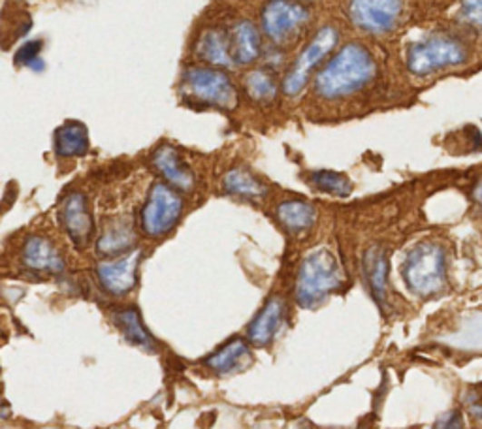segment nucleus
Wrapping results in <instances>:
<instances>
[{
	"mask_svg": "<svg viewBox=\"0 0 482 429\" xmlns=\"http://www.w3.org/2000/svg\"><path fill=\"white\" fill-rule=\"evenodd\" d=\"M310 12L296 0H271L262 12V27L270 40L281 44L308 23Z\"/></svg>",
	"mask_w": 482,
	"mask_h": 429,
	"instance_id": "8",
	"label": "nucleus"
},
{
	"mask_svg": "<svg viewBox=\"0 0 482 429\" xmlns=\"http://www.w3.org/2000/svg\"><path fill=\"white\" fill-rule=\"evenodd\" d=\"M364 268H366V277H368V285L369 290L375 297V301L379 306H385L387 301V285H389V260L387 255L380 249H371L366 260H364Z\"/></svg>",
	"mask_w": 482,
	"mask_h": 429,
	"instance_id": "20",
	"label": "nucleus"
},
{
	"mask_svg": "<svg viewBox=\"0 0 482 429\" xmlns=\"http://www.w3.org/2000/svg\"><path fill=\"white\" fill-rule=\"evenodd\" d=\"M249 355L247 341L234 337L228 341L224 346H221L210 358L204 360L206 367H210L215 373H228L240 366V362Z\"/></svg>",
	"mask_w": 482,
	"mask_h": 429,
	"instance_id": "23",
	"label": "nucleus"
},
{
	"mask_svg": "<svg viewBox=\"0 0 482 429\" xmlns=\"http://www.w3.org/2000/svg\"><path fill=\"white\" fill-rule=\"evenodd\" d=\"M231 52L232 59L238 64H251L259 59L261 54V36L252 23H238L231 34Z\"/></svg>",
	"mask_w": 482,
	"mask_h": 429,
	"instance_id": "15",
	"label": "nucleus"
},
{
	"mask_svg": "<svg viewBox=\"0 0 482 429\" xmlns=\"http://www.w3.org/2000/svg\"><path fill=\"white\" fill-rule=\"evenodd\" d=\"M434 429H464L462 416L458 413H448L438 420Z\"/></svg>",
	"mask_w": 482,
	"mask_h": 429,
	"instance_id": "29",
	"label": "nucleus"
},
{
	"mask_svg": "<svg viewBox=\"0 0 482 429\" xmlns=\"http://www.w3.org/2000/svg\"><path fill=\"white\" fill-rule=\"evenodd\" d=\"M245 89L251 94V98L259 100V102H270V100L275 96V82L264 70L251 72L245 80Z\"/></svg>",
	"mask_w": 482,
	"mask_h": 429,
	"instance_id": "25",
	"label": "nucleus"
},
{
	"mask_svg": "<svg viewBox=\"0 0 482 429\" xmlns=\"http://www.w3.org/2000/svg\"><path fill=\"white\" fill-rule=\"evenodd\" d=\"M89 151V134L82 122H66L55 134V153L59 157H84Z\"/></svg>",
	"mask_w": 482,
	"mask_h": 429,
	"instance_id": "18",
	"label": "nucleus"
},
{
	"mask_svg": "<svg viewBox=\"0 0 482 429\" xmlns=\"http://www.w3.org/2000/svg\"><path fill=\"white\" fill-rule=\"evenodd\" d=\"M275 213L279 222H281L292 234L311 229L317 220V210L310 204V201H301V200L283 201V204L277 206Z\"/></svg>",
	"mask_w": 482,
	"mask_h": 429,
	"instance_id": "17",
	"label": "nucleus"
},
{
	"mask_svg": "<svg viewBox=\"0 0 482 429\" xmlns=\"http://www.w3.org/2000/svg\"><path fill=\"white\" fill-rule=\"evenodd\" d=\"M466 59L464 47L450 38L434 36L411 45L408 54V66L413 73L424 75L441 68L460 64Z\"/></svg>",
	"mask_w": 482,
	"mask_h": 429,
	"instance_id": "5",
	"label": "nucleus"
},
{
	"mask_svg": "<svg viewBox=\"0 0 482 429\" xmlns=\"http://www.w3.org/2000/svg\"><path fill=\"white\" fill-rule=\"evenodd\" d=\"M183 200L168 183H155L142 210V229L149 238H162L180 220Z\"/></svg>",
	"mask_w": 482,
	"mask_h": 429,
	"instance_id": "4",
	"label": "nucleus"
},
{
	"mask_svg": "<svg viewBox=\"0 0 482 429\" xmlns=\"http://www.w3.org/2000/svg\"><path fill=\"white\" fill-rule=\"evenodd\" d=\"M338 44V31L334 27H324L317 33V36L311 40V44L306 47L290 72L287 73V78L283 82V91L289 96H296L303 87L308 85L311 72L317 64L322 63V59L332 52Z\"/></svg>",
	"mask_w": 482,
	"mask_h": 429,
	"instance_id": "7",
	"label": "nucleus"
},
{
	"mask_svg": "<svg viewBox=\"0 0 482 429\" xmlns=\"http://www.w3.org/2000/svg\"><path fill=\"white\" fill-rule=\"evenodd\" d=\"M408 288L422 297L434 296L445 287V252L436 243L417 245L403 264Z\"/></svg>",
	"mask_w": 482,
	"mask_h": 429,
	"instance_id": "3",
	"label": "nucleus"
},
{
	"mask_svg": "<svg viewBox=\"0 0 482 429\" xmlns=\"http://www.w3.org/2000/svg\"><path fill=\"white\" fill-rule=\"evenodd\" d=\"M196 54L202 61H206L213 66H232V52H231V38H226L221 31H206L198 40Z\"/></svg>",
	"mask_w": 482,
	"mask_h": 429,
	"instance_id": "19",
	"label": "nucleus"
},
{
	"mask_svg": "<svg viewBox=\"0 0 482 429\" xmlns=\"http://www.w3.org/2000/svg\"><path fill=\"white\" fill-rule=\"evenodd\" d=\"M21 258L25 268L40 273H63L64 260L55 245L40 236H31L23 245Z\"/></svg>",
	"mask_w": 482,
	"mask_h": 429,
	"instance_id": "14",
	"label": "nucleus"
},
{
	"mask_svg": "<svg viewBox=\"0 0 482 429\" xmlns=\"http://www.w3.org/2000/svg\"><path fill=\"white\" fill-rule=\"evenodd\" d=\"M460 15L475 27L482 29V0H462Z\"/></svg>",
	"mask_w": 482,
	"mask_h": 429,
	"instance_id": "27",
	"label": "nucleus"
},
{
	"mask_svg": "<svg viewBox=\"0 0 482 429\" xmlns=\"http://www.w3.org/2000/svg\"><path fill=\"white\" fill-rule=\"evenodd\" d=\"M187 91L215 108H234L238 102L236 89L228 75L211 68H191L183 75Z\"/></svg>",
	"mask_w": 482,
	"mask_h": 429,
	"instance_id": "6",
	"label": "nucleus"
},
{
	"mask_svg": "<svg viewBox=\"0 0 482 429\" xmlns=\"http://www.w3.org/2000/svg\"><path fill=\"white\" fill-rule=\"evenodd\" d=\"M222 187L228 194H234L240 198H249V200H257L266 194V187L252 175L251 171L243 168H234L224 175Z\"/></svg>",
	"mask_w": 482,
	"mask_h": 429,
	"instance_id": "22",
	"label": "nucleus"
},
{
	"mask_svg": "<svg viewBox=\"0 0 482 429\" xmlns=\"http://www.w3.org/2000/svg\"><path fill=\"white\" fill-rule=\"evenodd\" d=\"M341 269L332 250L317 249L301 262L296 281V301L303 309H313L341 287Z\"/></svg>",
	"mask_w": 482,
	"mask_h": 429,
	"instance_id": "2",
	"label": "nucleus"
},
{
	"mask_svg": "<svg viewBox=\"0 0 482 429\" xmlns=\"http://www.w3.org/2000/svg\"><path fill=\"white\" fill-rule=\"evenodd\" d=\"M40 47H42V44H40L38 40L25 44V45L19 49V52H17V55H15V63H19V64H29V66H31V64L38 59Z\"/></svg>",
	"mask_w": 482,
	"mask_h": 429,
	"instance_id": "28",
	"label": "nucleus"
},
{
	"mask_svg": "<svg viewBox=\"0 0 482 429\" xmlns=\"http://www.w3.org/2000/svg\"><path fill=\"white\" fill-rule=\"evenodd\" d=\"M401 14V0H350L349 15L357 27L368 33L394 29Z\"/></svg>",
	"mask_w": 482,
	"mask_h": 429,
	"instance_id": "9",
	"label": "nucleus"
},
{
	"mask_svg": "<svg viewBox=\"0 0 482 429\" xmlns=\"http://www.w3.org/2000/svg\"><path fill=\"white\" fill-rule=\"evenodd\" d=\"M153 166L166 180L168 185L180 189L183 192L192 190L194 187V173L185 164L177 149L172 145H161L153 153Z\"/></svg>",
	"mask_w": 482,
	"mask_h": 429,
	"instance_id": "13",
	"label": "nucleus"
},
{
	"mask_svg": "<svg viewBox=\"0 0 482 429\" xmlns=\"http://www.w3.org/2000/svg\"><path fill=\"white\" fill-rule=\"evenodd\" d=\"M375 75V63L368 49L357 42L347 44L317 73L315 91L326 100L345 98L366 87Z\"/></svg>",
	"mask_w": 482,
	"mask_h": 429,
	"instance_id": "1",
	"label": "nucleus"
},
{
	"mask_svg": "<svg viewBox=\"0 0 482 429\" xmlns=\"http://www.w3.org/2000/svg\"><path fill=\"white\" fill-rule=\"evenodd\" d=\"M360 429H368V427H360Z\"/></svg>",
	"mask_w": 482,
	"mask_h": 429,
	"instance_id": "32",
	"label": "nucleus"
},
{
	"mask_svg": "<svg viewBox=\"0 0 482 429\" xmlns=\"http://www.w3.org/2000/svg\"><path fill=\"white\" fill-rule=\"evenodd\" d=\"M113 322L119 327V332L123 337L134 346H140L143 350H155L157 343L151 337V334L145 330V326L142 322V317L136 307H126L123 311H117L113 315Z\"/></svg>",
	"mask_w": 482,
	"mask_h": 429,
	"instance_id": "16",
	"label": "nucleus"
},
{
	"mask_svg": "<svg viewBox=\"0 0 482 429\" xmlns=\"http://www.w3.org/2000/svg\"><path fill=\"white\" fill-rule=\"evenodd\" d=\"M303 429H311V427H303Z\"/></svg>",
	"mask_w": 482,
	"mask_h": 429,
	"instance_id": "31",
	"label": "nucleus"
},
{
	"mask_svg": "<svg viewBox=\"0 0 482 429\" xmlns=\"http://www.w3.org/2000/svg\"><path fill=\"white\" fill-rule=\"evenodd\" d=\"M464 405L471 416L482 420V383L467 388L464 394Z\"/></svg>",
	"mask_w": 482,
	"mask_h": 429,
	"instance_id": "26",
	"label": "nucleus"
},
{
	"mask_svg": "<svg viewBox=\"0 0 482 429\" xmlns=\"http://www.w3.org/2000/svg\"><path fill=\"white\" fill-rule=\"evenodd\" d=\"M142 262V250H131L124 257L98 266V281L112 296H124L136 285L138 268Z\"/></svg>",
	"mask_w": 482,
	"mask_h": 429,
	"instance_id": "10",
	"label": "nucleus"
},
{
	"mask_svg": "<svg viewBox=\"0 0 482 429\" xmlns=\"http://www.w3.org/2000/svg\"><path fill=\"white\" fill-rule=\"evenodd\" d=\"M136 243V236L131 224L115 222L104 230L96 241V250L103 257H119L121 252H129Z\"/></svg>",
	"mask_w": 482,
	"mask_h": 429,
	"instance_id": "21",
	"label": "nucleus"
},
{
	"mask_svg": "<svg viewBox=\"0 0 482 429\" xmlns=\"http://www.w3.org/2000/svg\"><path fill=\"white\" fill-rule=\"evenodd\" d=\"M285 317V301L283 297L273 296L266 301L261 313L252 318L247 327V341L255 346H266L275 337L277 330L281 327Z\"/></svg>",
	"mask_w": 482,
	"mask_h": 429,
	"instance_id": "12",
	"label": "nucleus"
},
{
	"mask_svg": "<svg viewBox=\"0 0 482 429\" xmlns=\"http://www.w3.org/2000/svg\"><path fill=\"white\" fill-rule=\"evenodd\" d=\"M311 183L328 194L334 196H349L352 190V185L349 181L347 175L338 173V171H330V170H320L311 175Z\"/></svg>",
	"mask_w": 482,
	"mask_h": 429,
	"instance_id": "24",
	"label": "nucleus"
},
{
	"mask_svg": "<svg viewBox=\"0 0 482 429\" xmlns=\"http://www.w3.org/2000/svg\"><path fill=\"white\" fill-rule=\"evenodd\" d=\"M61 222L64 226L66 234L75 245L84 247L89 243L94 226H93V217L87 206V198L84 194L74 192L63 200Z\"/></svg>",
	"mask_w": 482,
	"mask_h": 429,
	"instance_id": "11",
	"label": "nucleus"
},
{
	"mask_svg": "<svg viewBox=\"0 0 482 429\" xmlns=\"http://www.w3.org/2000/svg\"><path fill=\"white\" fill-rule=\"evenodd\" d=\"M475 198H477L478 204H482V183H478V187L475 189Z\"/></svg>",
	"mask_w": 482,
	"mask_h": 429,
	"instance_id": "30",
	"label": "nucleus"
}]
</instances>
